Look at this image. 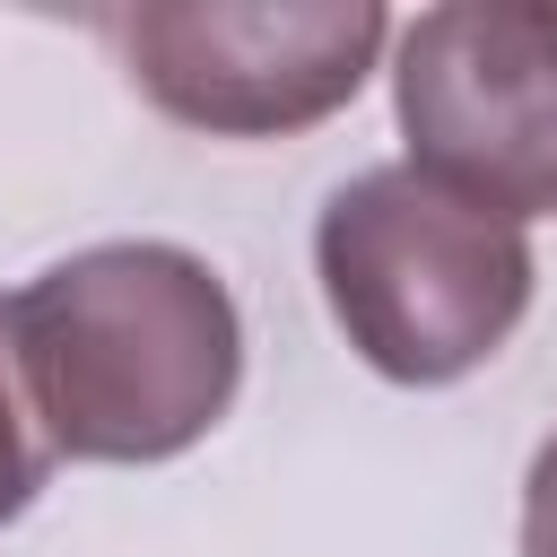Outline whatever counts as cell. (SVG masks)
<instances>
[{
    "label": "cell",
    "instance_id": "obj_1",
    "mask_svg": "<svg viewBox=\"0 0 557 557\" xmlns=\"http://www.w3.org/2000/svg\"><path fill=\"white\" fill-rule=\"evenodd\" d=\"M26 409L70 461H174L244 383V313L183 244H87L9 296Z\"/></svg>",
    "mask_w": 557,
    "mask_h": 557
},
{
    "label": "cell",
    "instance_id": "obj_2",
    "mask_svg": "<svg viewBox=\"0 0 557 557\" xmlns=\"http://www.w3.org/2000/svg\"><path fill=\"white\" fill-rule=\"evenodd\" d=\"M313 270L339 339L409 392L479 374L531 313V235L418 165L348 174L313 218Z\"/></svg>",
    "mask_w": 557,
    "mask_h": 557
},
{
    "label": "cell",
    "instance_id": "obj_3",
    "mask_svg": "<svg viewBox=\"0 0 557 557\" xmlns=\"http://www.w3.org/2000/svg\"><path fill=\"white\" fill-rule=\"evenodd\" d=\"M131 87L209 139H287L331 122L392 44L374 0H139L113 9Z\"/></svg>",
    "mask_w": 557,
    "mask_h": 557
},
{
    "label": "cell",
    "instance_id": "obj_4",
    "mask_svg": "<svg viewBox=\"0 0 557 557\" xmlns=\"http://www.w3.org/2000/svg\"><path fill=\"white\" fill-rule=\"evenodd\" d=\"M392 113L409 165L496 218H557V9L444 0L400 26Z\"/></svg>",
    "mask_w": 557,
    "mask_h": 557
},
{
    "label": "cell",
    "instance_id": "obj_5",
    "mask_svg": "<svg viewBox=\"0 0 557 557\" xmlns=\"http://www.w3.org/2000/svg\"><path fill=\"white\" fill-rule=\"evenodd\" d=\"M44 470H52V444L26 409V383H17V357H9V296H0V531L35 505Z\"/></svg>",
    "mask_w": 557,
    "mask_h": 557
},
{
    "label": "cell",
    "instance_id": "obj_6",
    "mask_svg": "<svg viewBox=\"0 0 557 557\" xmlns=\"http://www.w3.org/2000/svg\"><path fill=\"white\" fill-rule=\"evenodd\" d=\"M522 557H557V435L531 453L522 479Z\"/></svg>",
    "mask_w": 557,
    "mask_h": 557
}]
</instances>
